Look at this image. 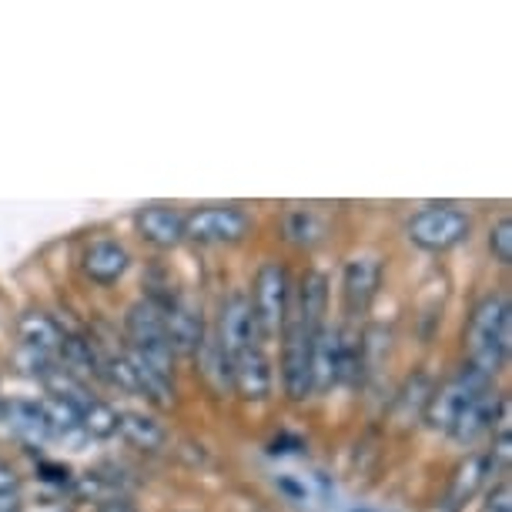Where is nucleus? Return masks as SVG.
I'll return each instance as SVG.
<instances>
[{
  "mask_svg": "<svg viewBox=\"0 0 512 512\" xmlns=\"http://www.w3.org/2000/svg\"><path fill=\"white\" fill-rule=\"evenodd\" d=\"M509 338H512V312L502 295H492L476 305L466 332L469 365L492 379L509 359Z\"/></svg>",
  "mask_w": 512,
  "mask_h": 512,
  "instance_id": "1",
  "label": "nucleus"
},
{
  "mask_svg": "<svg viewBox=\"0 0 512 512\" xmlns=\"http://www.w3.org/2000/svg\"><path fill=\"white\" fill-rule=\"evenodd\" d=\"M288 298H292V278L282 262H265L255 275V288H251V318H255V332L272 338L282 332L288 315Z\"/></svg>",
  "mask_w": 512,
  "mask_h": 512,
  "instance_id": "2",
  "label": "nucleus"
},
{
  "mask_svg": "<svg viewBox=\"0 0 512 512\" xmlns=\"http://www.w3.org/2000/svg\"><path fill=\"white\" fill-rule=\"evenodd\" d=\"M282 335H285V349H282L285 392H288V399L302 402L312 395V342H315V335L305 328V322L298 318L295 308L285 315Z\"/></svg>",
  "mask_w": 512,
  "mask_h": 512,
  "instance_id": "3",
  "label": "nucleus"
},
{
  "mask_svg": "<svg viewBox=\"0 0 512 512\" xmlns=\"http://www.w3.org/2000/svg\"><path fill=\"white\" fill-rule=\"evenodd\" d=\"M486 389H489L486 375L476 372L472 365H462L459 375H452L446 385H439V389L429 395V402H425V409H422L425 422H429L432 429H439V432H449L452 425H456L459 412Z\"/></svg>",
  "mask_w": 512,
  "mask_h": 512,
  "instance_id": "4",
  "label": "nucleus"
},
{
  "mask_svg": "<svg viewBox=\"0 0 512 512\" xmlns=\"http://www.w3.org/2000/svg\"><path fill=\"white\" fill-rule=\"evenodd\" d=\"M472 231V221L466 211L449 208V205H432L422 208L419 215L409 221V238L412 245L422 251H449L462 245Z\"/></svg>",
  "mask_w": 512,
  "mask_h": 512,
  "instance_id": "5",
  "label": "nucleus"
},
{
  "mask_svg": "<svg viewBox=\"0 0 512 512\" xmlns=\"http://www.w3.org/2000/svg\"><path fill=\"white\" fill-rule=\"evenodd\" d=\"M251 221L241 208L231 205H211L198 208L185 218V241L195 245H235L248 235Z\"/></svg>",
  "mask_w": 512,
  "mask_h": 512,
  "instance_id": "6",
  "label": "nucleus"
},
{
  "mask_svg": "<svg viewBox=\"0 0 512 512\" xmlns=\"http://www.w3.org/2000/svg\"><path fill=\"white\" fill-rule=\"evenodd\" d=\"M382 285V262L375 255H355L345 262L342 272V305L345 315L359 318L369 312V305L375 302Z\"/></svg>",
  "mask_w": 512,
  "mask_h": 512,
  "instance_id": "7",
  "label": "nucleus"
},
{
  "mask_svg": "<svg viewBox=\"0 0 512 512\" xmlns=\"http://www.w3.org/2000/svg\"><path fill=\"white\" fill-rule=\"evenodd\" d=\"M231 389L245 402H262L272 395V362L258 345H248L231 359Z\"/></svg>",
  "mask_w": 512,
  "mask_h": 512,
  "instance_id": "8",
  "label": "nucleus"
},
{
  "mask_svg": "<svg viewBox=\"0 0 512 512\" xmlns=\"http://www.w3.org/2000/svg\"><path fill=\"white\" fill-rule=\"evenodd\" d=\"M255 318H251V305H248V295H231L225 305H221V315H218V349L235 359L241 349L255 345Z\"/></svg>",
  "mask_w": 512,
  "mask_h": 512,
  "instance_id": "9",
  "label": "nucleus"
},
{
  "mask_svg": "<svg viewBox=\"0 0 512 512\" xmlns=\"http://www.w3.org/2000/svg\"><path fill=\"white\" fill-rule=\"evenodd\" d=\"M161 322L171 352L178 355L201 352V345H205V322H201L198 308H191L185 302H171L168 308H161Z\"/></svg>",
  "mask_w": 512,
  "mask_h": 512,
  "instance_id": "10",
  "label": "nucleus"
},
{
  "mask_svg": "<svg viewBox=\"0 0 512 512\" xmlns=\"http://www.w3.org/2000/svg\"><path fill=\"white\" fill-rule=\"evenodd\" d=\"M134 225H138V235L154 248H175L185 241V218L178 215V208L144 205L134 215Z\"/></svg>",
  "mask_w": 512,
  "mask_h": 512,
  "instance_id": "11",
  "label": "nucleus"
},
{
  "mask_svg": "<svg viewBox=\"0 0 512 512\" xmlns=\"http://www.w3.org/2000/svg\"><path fill=\"white\" fill-rule=\"evenodd\" d=\"M128 265H131L128 251L111 238L94 241V245L84 248V255H81L84 275H88L94 285H114L124 272H128Z\"/></svg>",
  "mask_w": 512,
  "mask_h": 512,
  "instance_id": "12",
  "label": "nucleus"
},
{
  "mask_svg": "<svg viewBox=\"0 0 512 512\" xmlns=\"http://www.w3.org/2000/svg\"><path fill=\"white\" fill-rule=\"evenodd\" d=\"M499 402H502V395L496 392H479L476 399H472L466 409L459 412V419L456 425L449 429V436L456 439V442H476L482 432H489L492 425H496V415H499Z\"/></svg>",
  "mask_w": 512,
  "mask_h": 512,
  "instance_id": "13",
  "label": "nucleus"
},
{
  "mask_svg": "<svg viewBox=\"0 0 512 512\" xmlns=\"http://www.w3.org/2000/svg\"><path fill=\"white\" fill-rule=\"evenodd\" d=\"M295 312L305 322V328L312 335H318L325 328V315H328V278L322 272H308L298 285V298H295Z\"/></svg>",
  "mask_w": 512,
  "mask_h": 512,
  "instance_id": "14",
  "label": "nucleus"
},
{
  "mask_svg": "<svg viewBox=\"0 0 512 512\" xmlns=\"http://www.w3.org/2000/svg\"><path fill=\"white\" fill-rule=\"evenodd\" d=\"M338 382V328H322L312 342V392H328Z\"/></svg>",
  "mask_w": 512,
  "mask_h": 512,
  "instance_id": "15",
  "label": "nucleus"
},
{
  "mask_svg": "<svg viewBox=\"0 0 512 512\" xmlns=\"http://www.w3.org/2000/svg\"><path fill=\"white\" fill-rule=\"evenodd\" d=\"M17 335H21L24 349H34V352L51 355V352L61 349L64 328L57 325L47 312H24L21 322H17Z\"/></svg>",
  "mask_w": 512,
  "mask_h": 512,
  "instance_id": "16",
  "label": "nucleus"
},
{
  "mask_svg": "<svg viewBox=\"0 0 512 512\" xmlns=\"http://www.w3.org/2000/svg\"><path fill=\"white\" fill-rule=\"evenodd\" d=\"M118 432L141 452H158V449H164V442H168L164 425L154 422L151 415H141V412H121Z\"/></svg>",
  "mask_w": 512,
  "mask_h": 512,
  "instance_id": "17",
  "label": "nucleus"
},
{
  "mask_svg": "<svg viewBox=\"0 0 512 512\" xmlns=\"http://www.w3.org/2000/svg\"><path fill=\"white\" fill-rule=\"evenodd\" d=\"M4 419L11 422L14 436L27 442V446H41V442H47V436H51V429H47L41 405L37 402H11Z\"/></svg>",
  "mask_w": 512,
  "mask_h": 512,
  "instance_id": "18",
  "label": "nucleus"
},
{
  "mask_svg": "<svg viewBox=\"0 0 512 512\" xmlns=\"http://www.w3.org/2000/svg\"><path fill=\"white\" fill-rule=\"evenodd\" d=\"M489 459L486 456H469L462 466L456 469V476H452V489H449V509L456 512L462 509L466 502L476 496V492L482 489V482H486L489 476Z\"/></svg>",
  "mask_w": 512,
  "mask_h": 512,
  "instance_id": "19",
  "label": "nucleus"
},
{
  "mask_svg": "<svg viewBox=\"0 0 512 512\" xmlns=\"http://www.w3.org/2000/svg\"><path fill=\"white\" fill-rule=\"evenodd\" d=\"M57 352H61V365L71 375H101L104 372L98 349H94L91 338H84V335H64Z\"/></svg>",
  "mask_w": 512,
  "mask_h": 512,
  "instance_id": "20",
  "label": "nucleus"
},
{
  "mask_svg": "<svg viewBox=\"0 0 512 512\" xmlns=\"http://www.w3.org/2000/svg\"><path fill=\"white\" fill-rule=\"evenodd\" d=\"M41 415L47 422V429H51V436H64V439H84L81 432V415L71 402L57 399V395H44L41 402Z\"/></svg>",
  "mask_w": 512,
  "mask_h": 512,
  "instance_id": "21",
  "label": "nucleus"
},
{
  "mask_svg": "<svg viewBox=\"0 0 512 512\" xmlns=\"http://www.w3.org/2000/svg\"><path fill=\"white\" fill-rule=\"evenodd\" d=\"M77 415H81V432L91 439H111L114 432H118L121 412L114 409V405L101 402V399H91L88 405H81Z\"/></svg>",
  "mask_w": 512,
  "mask_h": 512,
  "instance_id": "22",
  "label": "nucleus"
},
{
  "mask_svg": "<svg viewBox=\"0 0 512 512\" xmlns=\"http://www.w3.org/2000/svg\"><path fill=\"white\" fill-rule=\"evenodd\" d=\"M134 372H138V389L141 395H148V399L154 405H161V409H171L175 405V379H164V375L151 372L148 365H144L141 359H134V355H128Z\"/></svg>",
  "mask_w": 512,
  "mask_h": 512,
  "instance_id": "23",
  "label": "nucleus"
},
{
  "mask_svg": "<svg viewBox=\"0 0 512 512\" xmlns=\"http://www.w3.org/2000/svg\"><path fill=\"white\" fill-rule=\"evenodd\" d=\"M71 489H74V496L81 499V502H98V506H101V502L114 499L111 479L101 476V472H84V476H74Z\"/></svg>",
  "mask_w": 512,
  "mask_h": 512,
  "instance_id": "24",
  "label": "nucleus"
},
{
  "mask_svg": "<svg viewBox=\"0 0 512 512\" xmlns=\"http://www.w3.org/2000/svg\"><path fill=\"white\" fill-rule=\"evenodd\" d=\"M288 238L298 241V245H315L322 238V221L312 211H292L288 215Z\"/></svg>",
  "mask_w": 512,
  "mask_h": 512,
  "instance_id": "25",
  "label": "nucleus"
},
{
  "mask_svg": "<svg viewBox=\"0 0 512 512\" xmlns=\"http://www.w3.org/2000/svg\"><path fill=\"white\" fill-rule=\"evenodd\" d=\"M104 375L118 385V389H124V392H141L138 389V372H134V365H131V359L128 355H114V359H108L104 362Z\"/></svg>",
  "mask_w": 512,
  "mask_h": 512,
  "instance_id": "26",
  "label": "nucleus"
},
{
  "mask_svg": "<svg viewBox=\"0 0 512 512\" xmlns=\"http://www.w3.org/2000/svg\"><path fill=\"white\" fill-rule=\"evenodd\" d=\"M489 251L499 265L512 262V221L509 218H499L496 228L489 231Z\"/></svg>",
  "mask_w": 512,
  "mask_h": 512,
  "instance_id": "27",
  "label": "nucleus"
},
{
  "mask_svg": "<svg viewBox=\"0 0 512 512\" xmlns=\"http://www.w3.org/2000/svg\"><path fill=\"white\" fill-rule=\"evenodd\" d=\"M37 472H41V479L44 482H51V486H71V469L67 466H57V462H41L37 466Z\"/></svg>",
  "mask_w": 512,
  "mask_h": 512,
  "instance_id": "28",
  "label": "nucleus"
},
{
  "mask_svg": "<svg viewBox=\"0 0 512 512\" xmlns=\"http://www.w3.org/2000/svg\"><path fill=\"white\" fill-rule=\"evenodd\" d=\"M17 489H21V476L0 462V496H17Z\"/></svg>",
  "mask_w": 512,
  "mask_h": 512,
  "instance_id": "29",
  "label": "nucleus"
},
{
  "mask_svg": "<svg viewBox=\"0 0 512 512\" xmlns=\"http://www.w3.org/2000/svg\"><path fill=\"white\" fill-rule=\"evenodd\" d=\"M482 512H512V506H509V486L502 482V486L492 492L489 496V502H486V509Z\"/></svg>",
  "mask_w": 512,
  "mask_h": 512,
  "instance_id": "30",
  "label": "nucleus"
},
{
  "mask_svg": "<svg viewBox=\"0 0 512 512\" xmlns=\"http://www.w3.org/2000/svg\"><path fill=\"white\" fill-rule=\"evenodd\" d=\"M98 512H138V506H134L131 499H124V496H114L108 502H101Z\"/></svg>",
  "mask_w": 512,
  "mask_h": 512,
  "instance_id": "31",
  "label": "nucleus"
},
{
  "mask_svg": "<svg viewBox=\"0 0 512 512\" xmlns=\"http://www.w3.org/2000/svg\"><path fill=\"white\" fill-rule=\"evenodd\" d=\"M0 512H24L21 496H0Z\"/></svg>",
  "mask_w": 512,
  "mask_h": 512,
  "instance_id": "32",
  "label": "nucleus"
},
{
  "mask_svg": "<svg viewBox=\"0 0 512 512\" xmlns=\"http://www.w3.org/2000/svg\"><path fill=\"white\" fill-rule=\"evenodd\" d=\"M4 415H7V402H0V422H4Z\"/></svg>",
  "mask_w": 512,
  "mask_h": 512,
  "instance_id": "33",
  "label": "nucleus"
}]
</instances>
